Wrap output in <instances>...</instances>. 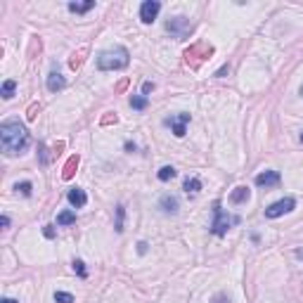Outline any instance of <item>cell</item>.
Here are the masks:
<instances>
[{
  "instance_id": "1",
  "label": "cell",
  "mask_w": 303,
  "mask_h": 303,
  "mask_svg": "<svg viewBox=\"0 0 303 303\" xmlns=\"http://www.w3.org/2000/svg\"><path fill=\"white\" fill-rule=\"evenodd\" d=\"M29 130L24 123L19 121H2L0 123V145H2V152L5 156H17V154H24L29 150Z\"/></svg>"
},
{
  "instance_id": "2",
  "label": "cell",
  "mask_w": 303,
  "mask_h": 303,
  "mask_svg": "<svg viewBox=\"0 0 303 303\" xmlns=\"http://www.w3.org/2000/svg\"><path fill=\"white\" fill-rule=\"evenodd\" d=\"M128 62H130L128 50H126V48H114V50H104V52H100L98 69L100 71H119V69H126Z\"/></svg>"
},
{
  "instance_id": "3",
  "label": "cell",
  "mask_w": 303,
  "mask_h": 303,
  "mask_svg": "<svg viewBox=\"0 0 303 303\" xmlns=\"http://www.w3.org/2000/svg\"><path fill=\"white\" fill-rule=\"evenodd\" d=\"M239 223V216H230L227 211L220 208V204H213V223H211V232L216 235V237H223L227 230L232 225H237Z\"/></svg>"
},
{
  "instance_id": "4",
  "label": "cell",
  "mask_w": 303,
  "mask_h": 303,
  "mask_svg": "<svg viewBox=\"0 0 303 303\" xmlns=\"http://www.w3.org/2000/svg\"><path fill=\"white\" fill-rule=\"evenodd\" d=\"M166 31L171 33V36H175L178 41H185L190 36V31H192V24L187 22L185 17H171L166 22Z\"/></svg>"
},
{
  "instance_id": "5",
  "label": "cell",
  "mask_w": 303,
  "mask_h": 303,
  "mask_svg": "<svg viewBox=\"0 0 303 303\" xmlns=\"http://www.w3.org/2000/svg\"><path fill=\"white\" fill-rule=\"evenodd\" d=\"M294 208H296V199L294 197H284V199H280V202H275V204H270L268 208H265V218H280L284 216V213H292Z\"/></svg>"
},
{
  "instance_id": "6",
  "label": "cell",
  "mask_w": 303,
  "mask_h": 303,
  "mask_svg": "<svg viewBox=\"0 0 303 303\" xmlns=\"http://www.w3.org/2000/svg\"><path fill=\"white\" fill-rule=\"evenodd\" d=\"M159 10H161V2H159V0H145L140 5V19L145 24H152L156 19Z\"/></svg>"
},
{
  "instance_id": "7",
  "label": "cell",
  "mask_w": 303,
  "mask_h": 303,
  "mask_svg": "<svg viewBox=\"0 0 303 303\" xmlns=\"http://www.w3.org/2000/svg\"><path fill=\"white\" fill-rule=\"evenodd\" d=\"M187 123H190V114H178V116L166 119V126H171V128H173L175 138H185V133H187Z\"/></svg>"
},
{
  "instance_id": "8",
  "label": "cell",
  "mask_w": 303,
  "mask_h": 303,
  "mask_svg": "<svg viewBox=\"0 0 303 303\" xmlns=\"http://www.w3.org/2000/svg\"><path fill=\"white\" fill-rule=\"evenodd\" d=\"M159 206H161V211L166 216H175L178 211H180V202H178V197L173 195H163L159 199Z\"/></svg>"
},
{
  "instance_id": "9",
  "label": "cell",
  "mask_w": 303,
  "mask_h": 303,
  "mask_svg": "<svg viewBox=\"0 0 303 303\" xmlns=\"http://www.w3.org/2000/svg\"><path fill=\"white\" fill-rule=\"evenodd\" d=\"M256 185L258 187H277L280 185V173L277 171H263L256 175Z\"/></svg>"
},
{
  "instance_id": "10",
  "label": "cell",
  "mask_w": 303,
  "mask_h": 303,
  "mask_svg": "<svg viewBox=\"0 0 303 303\" xmlns=\"http://www.w3.org/2000/svg\"><path fill=\"white\" fill-rule=\"evenodd\" d=\"M64 88H66V81L62 74L52 71V74L48 76V90H50V93H59V90H64Z\"/></svg>"
},
{
  "instance_id": "11",
  "label": "cell",
  "mask_w": 303,
  "mask_h": 303,
  "mask_svg": "<svg viewBox=\"0 0 303 303\" xmlns=\"http://www.w3.org/2000/svg\"><path fill=\"white\" fill-rule=\"evenodd\" d=\"M69 204L76 206V208H81V206L88 204V197L86 192L81 190V187H74V190H69Z\"/></svg>"
},
{
  "instance_id": "12",
  "label": "cell",
  "mask_w": 303,
  "mask_h": 303,
  "mask_svg": "<svg viewBox=\"0 0 303 303\" xmlns=\"http://www.w3.org/2000/svg\"><path fill=\"white\" fill-rule=\"evenodd\" d=\"M249 187H244V185H239L232 190V195H230V202L232 204H244V202H249Z\"/></svg>"
},
{
  "instance_id": "13",
  "label": "cell",
  "mask_w": 303,
  "mask_h": 303,
  "mask_svg": "<svg viewBox=\"0 0 303 303\" xmlns=\"http://www.w3.org/2000/svg\"><path fill=\"white\" fill-rule=\"evenodd\" d=\"M95 7V0H88V2H69V10L76 12V14H83V12L93 10Z\"/></svg>"
},
{
  "instance_id": "14",
  "label": "cell",
  "mask_w": 303,
  "mask_h": 303,
  "mask_svg": "<svg viewBox=\"0 0 303 303\" xmlns=\"http://www.w3.org/2000/svg\"><path fill=\"white\" fill-rule=\"evenodd\" d=\"M183 190L187 195H197V192L202 190V180H199V178H187L183 185Z\"/></svg>"
},
{
  "instance_id": "15",
  "label": "cell",
  "mask_w": 303,
  "mask_h": 303,
  "mask_svg": "<svg viewBox=\"0 0 303 303\" xmlns=\"http://www.w3.org/2000/svg\"><path fill=\"white\" fill-rule=\"evenodd\" d=\"M175 173H178V171H175L173 166H163V168H159V180H161V183H168V180L175 178Z\"/></svg>"
},
{
  "instance_id": "16",
  "label": "cell",
  "mask_w": 303,
  "mask_h": 303,
  "mask_svg": "<svg viewBox=\"0 0 303 303\" xmlns=\"http://www.w3.org/2000/svg\"><path fill=\"white\" fill-rule=\"evenodd\" d=\"M71 223H76L74 211H62V213L57 216V225H71Z\"/></svg>"
},
{
  "instance_id": "17",
  "label": "cell",
  "mask_w": 303,
  "mask_h": 303,
  "mask_svg": "<svg viewBox=\"0 0 303 303\" xmlns=\"http://www.w3.org/2000/svg\"><path fill=\"white\" fill-rule=\"evenodd\" d=\"M123 218H126V206L119 204L116 206V225H114L116 232H123Z\"/></svg>"
},
{
  "instance_id": "18",
  "label": "cell",
  "mask_w": 303,
  "mask_h": 303,
  "mask_svg": "<svg viewBox=\"0 0 303 303\" xmlns=\"http://www.w3.org/2000/svg\"><path fill=\"white\" fill-rule=\"evenodd\" d=\"M130 107L138 109V111L147 109V98H145V95H133V98H130Z\"/></svg>"
},
{
  "instance_id": "19",
  "label": "cell",
  "mask_w": 303,
  "mask_h": 303,
  "mask_svg": "<svg viewBox=\"0 0 303 303\" xmlns=\"http://www.w3.org/2000/svg\"><path fill=\"white\" fill-rule=\"evenodd\" d=\"M14 88H17L14 81H5V83H2V90H0V95H2L5 100H10L12 95H14Z\"/></svg>"
},
{
  "instance_id": "20",
  "label": "cell",
  "mask_w": 303,
  "mask_h": 303,
  "mask_svg": "<svg viewBox=\"0 0 303 303\" xmlns=\"http://www.w3.org/2000/svg\"><path fill=\"white\" fill-rule=\"evenodd\" d=\"M76 166H78V156H71V159L66 161V166H64V178H66V180L74 175V168H76Z\"/></svg>"
},
{
  "instance_id": "21",
  "label": "cell",
  "mask_w": 303,
  "mask_h": 303,
  "mask_svg": "<svg viewBox=\"0 0 303 303\" xmlns=\"http://www.w3.org/2000/svg\"><path fill=\"white\" fill-rule=\"evenodd\" d=\"M54 301L57 303H74V296L66 292H54Z\"/></svg>"
},
{
  "instance_id": "22",
  "label": "cell",
  "mask_w": 303,
  "mask_h": 303,
  "mask_svg": "<svg viewBox=\"0 0 303 303\" xmlns=\"http://www.w3.org/2000/svg\"><path fill=\"white\" fill-rule=\"evenodd\" d=\"M14 190H17V192H22L24 197H31V183H17Z\"/></svg>"
},
{
  "instance_id": "23",
  "label": "cell",
  "mask_w": 303,
  "mask_h": 303,
  "mask_svg": "<svg viewBox=\"0 0 303 303\" xmlns=\"http://www.w3.org/2000/svg\"><path fill=\"white\" fill-rule=\"evenodd\" d=\"M74 270L78 272V277H86V265H83V260H74Z\"/></svg>"
},
{
  "instance_id": "24",
  "label": "cell",
  "mask_w": 303,
  "mask_h": 303,
  "mask_svg": "<svg viewBox=\"0 0 303 303\" xmlns=\"http://www.w3.org/2000/svg\"><path fill=\"white\" fill-rule=\"evenodd\" d=\"M211 303H230V299H227L225 294H216V296L211 299Z\"/></svg>"
},
{
  "instance_id": "25",
  "label": "cell",
  "mask_w": 303,
  "mask_h": 303,
  "mask_svg": "<svg viewBox=\"0 0 303 303\" xmlns=\"http://www.w3.org/2000/svg\"><path fill=\"white\" fill-rule=\"evenodd\" d=\"M43 235H45L48 239H52V237H54V227H52V225H45V227H43Z\"/></svg>"
},
{
  "instance_id": "26",
  "label": "cell",
  "mask_w": 303,
  "mask_h": 303,
  "mask_svg": "<svg viewBox=\"0 0 303 303\" xmlns=\"http://www.w3.org/2000/svg\"><path fill=\"white\" fill-rule=\"evenodd\" d=\"M152 90H154V83H150V81H147V83H145V86H142V95H145V98H147V95H150Z\"/></svg>"
},
{
  "instance_id": "27",
  "label": "cell",
  "mask_w": 303,
  "mask_h": 303,
  "mask_svg": "<svg viewBox=\"0 0 303 303\" xmlns=\"http://www.w3.org/2000/svg\"><path fill=\"white\" fill-rule=\"evenodd\" d=\"M147 247H150L147 242H140V244H138V253H140V256H145V253H147Z\"/></svg>"
},
{
  "instance_id": "28",
  "label": "cell",
  "mask_w": 303,
  "mask_h": 303,
  "mask_svg": "<svg viewBox=\"0 0 303 303\" xmlns=\"http://www.w3.org/2000/svg\"><path fill=\"white\" fill-rule=\"evenodd\" d=\"M227 71H230V66L225 64V66H220V69H218V74H216V76H225Z\"/></svg>"
},
{
  "instance_id": "29",
  "label": "cell",
  "mask_w": 303,
  "mask_h": 303,
  "mask_svg": "<svg viewBox=\"0 0 303 303\" xmlns=\"http://www.w3.org/2000/svg\"><path fill=\"white\" fill-rule=\"evenodd\" d=\"M0 225H2V227H10V218L2 216V218H0Z\"/></svg>"
},
{
  "instance_id": "30",
  "label": "cell",
  "mask_w": 303,
  "mask_h": 303,
  "mask_svg": "<svg viewBox=\"0 0 303 303\" xmlns=\"http://www.w3.org/2000/svg\"><path fill=\"white\" fill-rule=\"evenodd\" d=\"M294 256H296L299 260H303V249H296V251H294Z\"/></svg>"
},
{
  "instance_id": "31",
  "label": "cell",
  "mask_w": 303,
  "mask_h": 303,
  "mask_svg": "<svg viewBox=\"0 0 303 303\" xmlns=\"http://www.w3.org/2000/svg\"><path fill=\"white\" fill-rule=\"evenodd\" d=\"M0 303H17V301H14V299H2Z\"/></svg>"
},
{
  "instance_id": "32",
  "label": "cell",
  "mask_w": 303,
  "mask_h": 303,
  "mask_svg": "<svg viewBox=\"0 0 303 303\" xmlns=\"http://www.w3.org/2000/svg\"><path fill=\"white\" fill-rule=\"evenodd\" d=\"M301 142H303V133H301Z\"/></svg>"
},
{
  "instance_id": "33",
  "label": "cell",
  "mask_w": 303,
  "mask_h": 303,
  "mask_svg": "<svg viewBox=\"0 0 303 303\" xmlns=\"http://www.w3.org/2000/svg\"><path fill=\"white\" fill-rule=\"evenodd\" d=\"M301 95H303V86H301Z\"/></svg>"
}]
</instances>
